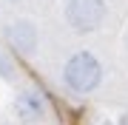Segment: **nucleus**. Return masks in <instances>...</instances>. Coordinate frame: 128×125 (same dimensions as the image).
I'll list each match as a JSON object with an SVG mask.
<instances>
[{
	"mask_svg": "<svg viewBox=\"0 0 128 125\" xmlns=\"http://www.w3.org/2000/svg\"><path fill=\"white\" fill-rule=\"evenodd\" d=\"M43 111H46V100H43V94H37L34 88L17 94V100H14V114L23 122H37L43 117Z\"/></svg>",
	"mask_w": 128,
	"mask_h": 125,
	"instance_id": "obj_4",
	"label": "nucleus"
},
{
	"mask_svg": "<svg viewBox=\"0 0 128 125\" xmlns=\"http://www.w3.org/2000/svg\"><path fill=\"white\" fill-rule=\"evenodd\" d=\"M6 37H9L12 48L20 51V54H34L37 48V28L28 23V20H17L6 28Z\"/></svg>",
	"mask_w": 128,
	"mask_h": 125,
	"instance_id": "obj_3",
	"label": "nucleus"
},
{
	"mask_svg": "<svg viewBox=\"0 0 128 125\" xmlns=\"http://www.w3.org/2000/svg\"><path fill=\"white\" fill-rule=\"evenodd\" d=\"M102 80V65L91 51H77L63 68V83L77 94H88L100 85Z\"/></svg>",
	"mask_w": 128,
	"mask_h": 125,
	"instance_id": "obj_1",
	"label": "nucleus"
},
{
	"mask_svg": "<svg viewBox=\"0 0 128 125\" xmlns=\"http://www.w3.org/2000/svg\"><path fill=\"white\" fill-rule=\"evenodd\" d=\"M0 77H3V80H12L14 77V65H12V60L6 54H0Z\"/></svg>",
	"mask_w": 128,
	"mask_h": 125,
	"instance_id": "obj_5",
	"label": "nucleus"
},
{
	"mask_svg": "<svg viewBox=\"0 0 128 125\" xmlns=\"http://www.w3.org/2000/svg\"><path fill=\"white\" fill-rule=\"evenodd\" d=\"M66 20L77 34L94 31L105 20V0H66Z\"/></svg>",
	"mask_w": 128,
	"mask_h": 125,
	"instance_id": "obj_2",
	"label": "nucleus"
}]
</instances>
